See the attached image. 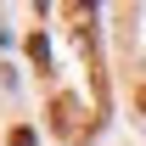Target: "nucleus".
Here are the masks:
<instances>
[{
    "instance_id": "f03ea898",
    "label": "nucleus",
    "mask_w": 146,
    "mask_h": 146,
    "mask_svg": "<svg viewBox=\"0 0 146 146\" xmlns=\"http://www.w3.org/2000/svg\"><path fill=\"white\" fill-rule=\"evenodd\" d=\"M28 56H34L39 68H45V62H51V51H45V34H34V39H28Z\"/></svg>"
},
{
    "instance_id": "f257e3e1",
    "label": "nucleus",
    "mask_w": 146,
    "mask_h": 146,
    "mask_svg": "<svg viewBox=\"0 0 146 146\" xmlns=\"http://www.w3.org/2000/svg\"><path fill=\"white\" fill-rule=\"evenodd\" d=\"M51 118H56V129H62L68 141H79V118H84V107H79V96H56Z\"/></svg>"
},
{
    "instance_id": "7ed1b4c3",
    "label": "nucleus",
    "mask_w": 146,
    "mask_h": 146,
    "mask_svg": "<svg viewBox=\"0 0 146 146\" xmlns=\"http://www.w3.org/2000/svg\"><path fill=\"white\" fill-rule=\"evenodd\" d=\"M11 146H34V129H28V124H17V129H11Z\"/></svg>"
},
{
    "instance_id": "20e7f679",
    "label": "nucleus",
    "mask_w": 146,
    "mask_h": 146,
    "mask_svg": "<svg viewBox=\"0 0 146 146\" xmlns=\"http://www.w3.org/2000/svg\"><path fill=\"white\" fill-rule=\"evenodd\" d=\"M141 107H146V90H141Z\"/></svg>"
}]
</instances>
